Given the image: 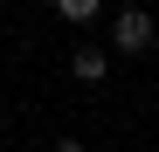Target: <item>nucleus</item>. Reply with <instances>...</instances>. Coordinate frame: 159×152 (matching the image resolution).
I'll list each match as a JSON object with an SVG mask.
<instances>
[{"label":"nucleus","instance_id":"obj_1","mask_svg":"<svg viewBox=\"0 0 159 152\" xmlns=\"http://www.w3.org/2000/svg\"><path fill=\"white\" fill-rule=\"evenodd\" d=\"M118 48H125V56H145V48H152V14H139V7H131V14H118Z\"/></svg>","mask_w":159,"mask_h":152},{"label":"nucleus","instance_id":"obj_2","mask_svg":"<svg viewBox=\"0 0 159 152\" xmlns=\"http://www.w3.org/2000/svg\"><path fill=\"white\" fill-rule=\"evenodd\" d=\"M69 69L83 76V83H104V69H111V62H104L97 48H69Z\"/></svg>","mask_w":159,"mask_h":152},{"label":"nucleus","instance_id":"obj_3","mask_svg":"<svg viewBox=\"0 0 159 152\" xmlns=\"http://www.w3.org/2000/svg\"><path fill=\"white\" fill-rule=\"evenodd\" d=\"M62 21H97V0H56Z\"/></svg>","mask_w":159,"mask_h":152},{"label":"nucleus","instance_id":"obj_4","mask_svg":"<svg viewBox=\"0 0 159 152\" xmlns=\"http://www.w3.org/2000/svg\"><path fill=\"white\" fill-rule=\"evenodd\" d=\"M48 152H83V145H76V138H56V145H48Z\"/></svg>","mask_w":159,"mask_h":152},{"label":"nucleus","instance_id":"obj_5","mask_svg":"<svg viewBox=\"0 0 159 152\" xmlns=\"http://www.w3.org/2000/svg\"><path fill=\"white\" fill-rule=\"evenodd\" d=\"M0 7H7V0H0Z\"/></svg>","mask_w":159,"mask_h":152}]
</instances>
